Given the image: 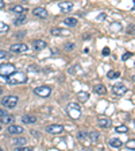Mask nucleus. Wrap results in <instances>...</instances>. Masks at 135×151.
Segmentation results:
<instances>
[{
    "label": "nucleus",
    "mask_w": 135,
    "mask_h": 151,
    "mask_svg": "<svg viewBox=\"0 0 135 151\" xmlns=\"http://www.w3.org/2000/svg\"><path fill=\"white\" fill-rule=\"evenodd\" d=\"M6 81L8 82L9 85L25 84V82H27V76H26L25 73H22V72H16L15 70V72L11 73L8 77H6Z\"/></svg>",
    "instance_id": "1"
},
{
    "label": "nucleus",
    "mask_w": 135,
    "mask_h": 151,
    "mask_svg": "<svg viewBox=\"0 0 135 151\" xmlns=\"http://www.w3.org/2000/svg\"><path fill=\"white\" fill-rule=\"evenodd\" d=\"M66 112L73 120H77L81 116V107L77 103H69L66 105Z\"/></svg>",
    "instance_id": "2"
},
{
    "label": "nucleus",
    "mask_w": 135,
    "mask_h": 151,
    "mask_svg": "<svg viewBox=\"0 0 135 151\" xmlns=\"http://www.w3.org/2000/svg\"><path fill=\"white\" fill-rule=\"evenodd\" d=\"M18 101H19L18 96L9 94V96H6V97L1 100V105H3V107H6V108H9V109H12V108L16 107Z\"/></svg>",
    "instance_id": "3"
},
{
    "label": "nucleus",
    "mask_w": 135,
    "mask_h": 151,
    "mask_svg": "<svg viewBox=\"0 0 135 151\" xmlns=\"http://www.w3.org/2000/svg\"><path fill=\"white\" fill-rule=\"evenodd\" d=\"M34 93L39 97H49L51 94V88L50 86H47V85H41V86H38V88L34 89Z\"/></svg>",
    "instance_id": "4"
},
{
    "label": "nucleus",
    "mask_w": 135,
    "mask_h": 151,
    "mask_svg": "<svg viewBox=\"0 0 135 151\" xmlns=\"http://www.w3.org/2000/svg\"><path fill=\"white\" fill-rule=\"evenodd\" d=\"M15 66L12 63H1L0 65V77H8L11 73L15 72Z\"/></svg>",
    "instance_id": "5"
},
{
    "label": "nucleus",
    "mask_w": 135,
    "mask_h": 151,
    "mask_svg": "<svg viewBox=\"0 0 135 151\" xmlns=\"http://www.w3.org/2000/svg\"><path fill=\"white\" fill-rule=\"evenodd\" d=\"M127 92V86L122 82H118V84L112 85V93L115 96H123V94Z\"/></svg>",
    "instance_id": "6"
},
{
    "label": "nucleus",
    "mask_w": 135,
    "mask_h": 151,
    "mask_svg": "<svg viewBox=\"0 0 135 151\" xmlns=\"http://www.w3.org/2000/svg\"><path fill=\"white\" fill-rule=\"evenodd\" d=\"M64 129H65V128H64L61 124H50V126L46 127V132H47V134H53V135L62 134Z\"/></svg>",
    "instance_id": "7"
},
{
    "label": "nucleus",
    "mask_w": 135,
    "mask_h": 151,
    "mask_svg": "<svg viewBox=\"0 0 135 151\" xmlns=\"http://www.w3.org/2000/svg\"><path fill=\"white\" fill-rule=\"evenodd\" d=\"M9 50L12 53H26L28 50V46L25 43H15V45H11Z\"/></svg>",
    "instance_id": "8"
},
{
    "label": "nucleus",
    "mask_w": 135,
    "mask_h": 151,
    "mask_svg": "<svg viewBox=\"0 0 135 151\" xmlns=\"http://www.w3.org/2000/svg\"><path fill=\"white\" fill-rule=\"evenodd\" d=\"M58 8H60V11L62 14H68L73 9V3L72 1H61L58 4Z\"/></svg>",
    "instance_id": "9"
},
{
    "label": "nucleus",
    "mask_w": 135,
    "mask_h": 151,
    "mask_svg": "<svg viewBox=\"0 0 135 151\" xmlns=\"http://www.w3.org/2000/svg\"><path fill=\"white\" fill-rule=\"evenodd\" d=\"M32 14H34V16H38L41 19L47 18V9L43 8V7H37L35 9H32Z\"/></svg>",
    "instance_id": "10"
},
{
    "label": "nucleus",
    "mask_w": 135,
    "mask_h": 151,
    "mask_svg": "<svg viewBox=\"0 0 135 151\" xmlns=\"http://www.w3.org/2000/svg\"><path fill=\"white\" fill-rule=\"evenodd\" d=\"M47 47V43L45 41H42V39H38V41H34L32 42V49H34V51H41L43 50V49H46Z\"/></svg>",
    "instance_id": "11"
},
{
    "label": "nucleus",
    "mask_w": 135,
    "mask_h": 151,
    "mask_svg": "<svg viewBox=\"0 0 135 151\" xmlns=\"http://www.w3.org/2000/svg\"><path fill=\"white\" fill-rule=\"evenodd\" d=\"M7 131H8V134H12V135H19V134H22V132L25 131V128H23L22 126H15V124H11V126H8Z\"/></svg>",
    "instance_id": "12"
},
{
    "label": "nucleus",
    "mask_w": 135,
    "mask_h": 151,
    "mask_svg": "<svg viewBox=\"0 0 135 151\" xmlns=\"http://www.w3.org/2000/svg\"><path fill=\"white\" fill-rule=\"evenodd\" d=\"M97 124L101 128H110V127L112 126V122H111V119H108V117H99Z\"/></svg>",
    "instance_id": "13"
},
{
    "label": "nucleus",
    "mask_w": 135,
    "mask_h": 151,
    "mask_svg": "<svg viewBox=\"0 0 135 151\" xmlns=\"http://www.w3.org/2000/svg\"><path fill=\"white\" fill-rule=\"evenodd\" d=\"M77 23H79V20H77V18H73V16H70V18H66V19H64V24L69 26V27H74V26H77Z\"/></svg>",
    "instance_id": "14"
},
{
    "label": "nucleus",
    "mask_w": 135,
    "mask_h": 151,
    "mask_svg": "<svg viewBox=\"0 0 135 151\" xmlns=\"http://www.w3.org/2000/svg\"><path fill=\"white\" fill-rule=\"evenodd\" d=\"M22 122L25 123V124H34V123L37 122V117L31 116V115H26V116L22 117Z\"/></svg>",
    "instance_id": "15"
},
{
    "label": "nucleus",
    "mask_w": 135,
    "mask_h": 151,
    "mask_svg": "<svg viewBox=\"0 0 135 151\" xmlns=\"http://www.w3.org/2000/svg\"><path fill=\"white\" fill-rule=\"evenodd\" d=\"M93 89H95V92H96V93H97V94H101V96L107 93V88H105L104 85H101V84L95 85V88H93Z\"/></svg>",
    "instance_id": "16"
},
{
    "label": "nucleus",
    "mask_w": 135,
    "mask_h": 151,
    "mask_svg": "<svg viewBox=\"0 0 135 151\" xmlns=\"http://www.w3.org/2000/svg\"><path fill=\"white\" fill-rule=\"evenodd\" d=\"M77 100H79L80 103H87V101L89 100V94L87 93V92H80V93L77 94Z\"/></svg>",
    "instance_id": "17"
},
{
    "label": "nucleus",
    "mask_w": 135,
    "mask_h": 151,
    "mask_svg": "<svg viewBox=\"0 0 135 151\" xmlns=\"http://www.w3.org/2000/svg\"><path fill=\"white\" fill-rule=\"evenodd\" d=\"M110 146L111 147H115V148H119V147H122L123 146V142L120 140V139H118V138H113V139H111L110 140Z\"/></svg>",
    "instance_id": "18"
},
{
    "label": "nucleus",
    "mask_w": 135,
    "mask_h": 151,
    "mask_svg": "<svg viewBox=\"0 0 135 151\" xmlns=\"http://www.w3.org/2000/svg\"><path fill=\"white\" fill-rule=\"evenodd\" d=\"M26 20H27V16H26V14H20V16H18V18L15 19V24L16 26H20L23 24V23H26Z\"/></svg>",
    "instance_id": "19"
},
{
    "label": "nucleus",
    "mask_w": 135,
    "mask_h": 151,
    "mask_svg": "<svg viewBox=\"0 0 135 151\" xmlns=\"http://www.w3.org/2000/svg\"><path fill=\"white\" fill-rule=\"evenodd\" d=\"M15 120V117L12 116V115H4V116H1V123H4V124H11V123Z\"/></svg>",
    "instance_id": "20"
},
{
    "label": "nucleus",
    "mask_w": 135,
    "mask_h": 151,
    "mask_svg": "<svg viewBox=\"0 0 135 151\" xmlns=\"http://www.w3.org/2000/svg\"><path fill=\"white\" fill-rule=\"evenodd\" d=\"M81 72H82V69L80 65H74V66H72V68H69V73L73 76H76L77 73H81Z\"/></svg>",
    "instance_id": "21"
},
{
    "label": "nucleus",
    "mask_w": 135,
    "mask_h": 151,
    "mask_svg": "<svg viewBox=\"0 0 135 151\" xmlns=\"http://www.w3.org/2000/svg\"><path fill=\"white\" fill-rule=\"evenodd\" d=\"M12 143H14L15 146H25L26 143H27V139H26V138H22V136H20V138L14 139Z\"/></svg>",
    "instance_id": "22"
},
{
    "label": "nucleus",
    "mask_w": 135,
    "mask_h": 151,
    "mask_svg": "<svg viewBox=\"0 0 135 151\" xmlns=\"http://www.w3.org/2000/svg\"><path fill=\"white\" fill-rule=\"evenodd\" d=\"M11 11L16 12V14H23L26 9H25V7H22V6H12L11 7Z\"/></svg>",
    "instance_id": "23"
},
{
    "label": "nucleus",
    "mask_w": 135,
    "mask_h": 151,
    "mask_svg": "<svg viewBox=\"0 0 135 151\" xmlns=\"http://www.w3.org/2000/svg\"><path fill=\"white\" fill-rule=\"evenodd\" d=\"M65 30H61V28H53L51 30V35H69V32H64Z\"/></svg>",
    "instance_id": "24"
},
{
    "label": "nucleus",
    "mask_w": 135,
    "mask_h": 151,
    "mask_svg": "<svg viewBox=\"0 0 135 151\" xmlns=\"http://www.w3.org/2000/svg\"><path fill=\"white\" fill-rule=\"evenodd\" d=\"M89 138L92 139V142H97L100 139V134L97 131H92V132H89Z\"/></svg>",
    "instance_id": "25"
},
{
    "label": "nucleus",
    "mask_w": 135,
    "mask_h": 151,
    "mask_svg": "<svg viewBox=\"0 0 135 151\" xmlns=\"http://www.w3.org/2000/svg\"><path fill=\"white\" fill-rule=\"evenodd\" d=\"M108 78L110 80H115V78H119L120 77V73L119 72H112V70H111V72H108Z\"/></svg>",
    "instance_id": "26"
},
{
    "label": "nucleus",
    "mask_w": 135,
    "mask_h": 151,
    "mask_svg": "<svg viewBox=\"0 0 135 151\" xmlns=\"http://www.w3.org/2000/svg\"><path fill=\"white\" fill-rule=\"evenodd\" d=\"M124 146H126L127 150H135V139H131V140H129Z\"/></svg>",
    "instance_id": "27"
},
{
    "label": "nucleus",
    "mask_w": 135,
    "mask_h": 151,
    "mask_svg": "<svg viewBox=\"0 0 135 151\" xmlns=\"http://www.w3.org/2000/svg\"><path fill=\"white\" fill-rule=\"evenodd\" d=\"M9 30V26L6 24V23L0 22V34H3V32H7Z\"/></svg>",
    "instance_id": "28"
},
{
    "label": "nucleus",
    "mask_w": 135,
    "mask_h": 151,
    "mask_svg": "<svg viewBox=\"0 0 135 151\" xmlns=\"http://www.w3.org/2000/svg\"><path fill=\"white\" fill-rule=\"evenodd\" d=\"M115 131H116L118 134H126V132L129 131V128H127L126 126H119V127H116V128H115Z\"/></svg>",
    "instance_id": "29"
},
{
    "label": "nucleus",
    "mask_w": 135,
    "mask_h": 151,
    "mask_svg": "<svg viewBox=\"0 0 135 151\" xmlns=\"http://www.w3.org/2000/svg\"><path fill=\"white\" fill-rule=\"evenodd\" d=\"M87 136H88V134H87V132L80 131V132H79V135H77V138H79V140L81 142V140H85V139H87Z\"/></svg>",
    "instance_id": "30"
},
{
    "label": "nucleus",
    "mask_w": 135,
    "mask_h": 151,
    "mask_svg": "<svg viewBox=\"0 0 135 151\" xmlns=\"http://www.w3.org/2000/svg\"><path fill=\"white\" fill-rule=\"evenodd\" d=\"M74 49V43H66L65 45V50L69 51V50H73Z\"/></svg>",
    "instance_id": "31"
},
{
    "label": "nucleus",
    "mask_w": 135,
    "mask_h": 151,
    "mask_svg": "<svg viewBox=\"0 0 135 151\" xmlns=\"http://www.w3.org/2000/svg\"><path fill=\"white\" fill-rule=\"evenodd\" d=\"M16 151H31L30 147H20V146H16Z\"/></svg>",
    "instance_id": "32"
},
{
    "label": "nucleus",
    "mask_w": 135,
    "mask_h": 151,
    "mask_svg": "<svg viewBox=\"0 0 135 151\" xmlns=\"http://www.w3.org/2000/svg\"><path fill=\"white\" fill-rule=\"evenodd\" d=\"M7 57H8V53L6 50H0V60L1 58H7Z\"/></svg>",
    "instance_id": "33"
},
{
    "label": "nucleus",
    "mask_w": 135,
    "mask_h": 151,
    "mask_svg": "<svg viewBox=\"0 0 135 151\" xmlns=\"http://www.w3.org/2000/svg\"><path fill=\"white\" fill-rule=\"evenodd\" d=\"M131 57H132V53H127V54H123L122 60H123V61H126V60H129V58H131Z\"/></svg>",
    "instance_id": "34"
},
{
    "label": "nucleus",
    "mask_w": 135,
    "mask_h": 151,
    "mask_svg": "<svg viewBox=\"0 0 135 151\" xmlns=\"http://www.w3.org/2000/svg\"><path fill=\"white\" fill-rule=\"evenodd\" d=\"M103 55L104 57L110 55V47H104V49H103Z\"/></svg>",
    "instance_id": "35"
},
{
    "label": "nucleus",
    "mask_w": 135,
    "mask_h": 151,
    "mask_svg": "<svg viewBox=\"0 0 135 151\" xmlns=\"http://www.w3.org/2000/svg\"><path fill=\"white\" fill-rule=\"evenodd\" d=\"M127 32H129V34H134V27H132V26H130L129 28H127Z\"/></svg>",
    "instance_id": "36"
},
{
    "label": "nucleus",
    "mask_w": 135,
    "mask_h": 151,
    "mask_svg": "<svg viewBox=\"0 0 135 151\" xmlns=\"http://www.w3.org/2000/svg\"><path fill=\"white\" fill-rule=\"evenodd\" d=\"M104 19H105V14H100L97 16V20H104Z\"/></svg>",
    "instance_id": "37"
},
{
    "label": "nucleus",
    "mask_w": 135,
    "mask_h": 151,
    "mask_svg": "<svg viewBox=\"0 0 135 151\" xmlns=\"http://www.w3.org/2000/svg\"><path fill=\"white\" fill-rule=\"evenodd\" d=\"M4 6H6V3H4L3 0H0V8H4Z\"/></svg>",
    "instance_id": "38"
},
{
    "label": "nucleus",
    "mask_w": 135,
    "mask_h": 151,
    "mask_svg": "<svg viewBox=\"0 0 135 151\" xmlns=\"http://www.w3.org/2000/svg\"><path fill=\"white\" fill-rule=\"evenodd\" d=\"M4 115H6V112H4L3 109H0V117H1V116H4Z\"/></svg>",
    "instance_id": "39"
},
{
    "label": "nucleus",
    "mask_w": 135,
    "mask_h": 151,
    "mask_svg": "<svg viewBox=\"0 0 135 151\" xmlns=\"http://www.w3.org/2000/svg\"><path fill=\"white\" fill-rule=\"evenodd\" d=\"M1 93H3V89L0 88V96H1Z\"/></svg>",
    "instance_id": "40"
},
{
    "label": "nucleus",
    "mask_w": 135,
    "mask_h": 151,
    "mask_svg": "<svg viewBox=\"0 0 135 151\" xmlns=\"http://www.w3.org/2000/svg\"><path fill=\"white\" fill-rule=\"evenodd\" d=\"M134 9H135V0H134Z\"/></svg>",
    "instance_id": "41"
},
{
    "label": "nucleus",
    "mask_w": 135,
    "mask_h": 151,
    "mask_svg": "<svg viewBox=\"0 0 135 151\" xmlns=\"http://www.w3.org/2000/svg\"><path fill=\"white\" fill-rule=\"evenodd\" d=\"M0 131H1V124H0Z\"/></svg>",
    "instance_id": "42"
},
{
    "label": "nucleus",
    "mask_w": 135,
    "mask_h": 151,
    "mask_svg": "<svg viewBox=\"0 0 135 151\" xmlns=\"http://www.w3.org/2000/svg\"><path fill=\"white\" fill-rule=\"evenodd\" d=\"M134 81H135V76H134Z\"/></svg>",
    "instance_id": "43"
},
{
    "label": "nucleus",
    "mask_w": 135,
    "mask_h": 151,
    "mask_svg": "<svg viewBox=\"0 0 135 151\" xmlns=\"http://www.w3.org/2000/svg\"><path fill=\"white\" fill-rule=\"evenodd\" d=\"M0 151H1V147H0Z\"/></svg>",
    "instance_id": "44"
}]
</instances>
